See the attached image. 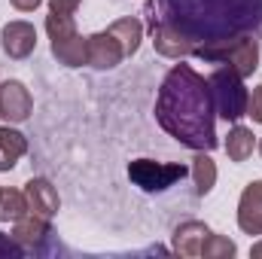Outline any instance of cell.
<instances>
[{
    "instance_id": "cb8c5ba5",
    "label": "cell",
    "mask_w": 262,
    "mask_h": 259,
    "mask_svg": "<svg viewBox=\"0 0 262 259\" xmlns=\"http://www.w3.org/2000/svg\"><path fill=\"white\" fill-rule=\"evenodd\" d=\"M256 149H259V156H262V140H259V143H256Z\"/></svg>"
},
{
    "instance_id": "ac0fdd59",
    "label": "cell",
    "mask_w": 262,
    "mask_h": 259,
    "mask_svg": "<svg viewBox=\"0 0 262 259\" xmlns=\"http://www.w3.org/2000/svg\"><path fill=\"white\" fill-rule=\"evenodd\" d=\"M28 213L25 189H0V223H15Z\"/></svg>"
},
{
    "instance_id": "277c9868",
    "label": "cell",
    "mask_w": 262,
    "mask_h": 259,
    "mask_svg": "<svg viewBox=\"0 0 262 259\" xmlns=\"http://www.w3.org/2000/svg\"><path fill=\"white\" fill-rule=\"evenodd\" d=\"M192 58L204 61V64H226L238 76L247 79L259 67V37L247 34V37H235V40H226V43H213V46L198 49Z\"/></svg>"
},
{
    "instance_id": "d6986e66",
    "label": "cell",
    "mask_w": 262,
    "mask_h": 259,
    "mask_svg": "<svg viewBox=\"0 0 262 259\" xmlns=\"http://www.w3.org/2000/svg\"><path fill=\"white\" fill-rule=\"evenodd\" d=\"M238 253V244L229 241L226 235H207L204 238V247H201V259H232Z\"/></svg>"
},
{
    "instance_id": "9a60e30c",
    "label": "cell",
    "mask_w": 262,
    "mask_h": 259,
    "mask_svg": "<svg viewBox=\"0 0 262 259\" xmlns=\"http://www.w3.org/2000/svg\"><path fill=\"white\" fill-rule=\"evenodd\" d=\"M253 149H256V134H253V128L235 122V125L229 128V137H226V156H229L235 165H241V162H247V159L253 156Z\"/></svg>"
},
{
    "instance_id": "2e32d148",
    "label": "cell",
    "mask_w": 262,
    "mask_h": 259,
    "mask_svg": "<svg viewBox=\"0 0 262 259\" xmlns=\"http://www.w3.org/2000/svg\"><path fill=\"white\" fill-rule=\"evenodd\" d=\"M189 174L195 180V195H210V189L216 186V162L210 159V153L198 149L195 156H192Z\"/></svg>"
},
{
    "instance_id": "8992f818",
    "label": "cell",
    "mask_w": 262,
    "mask_h": 259,
    "mask_svg": "<svg viewBox=\"0 0 262 259\" xmlns=\"http://www.w3.org/2000/svg\"><path fill=\"white\" fill-rule=\"evenodd\" d=\"M189 174V168L183 162H156V159H134L128 165V180L140 192H168L171 186H177L183 177Z\"/></svg>"
},
{
    "instance_id": "9c48e42d",
    "label": "cell",
    "mask_w": 262,
    "mask_h": 259,
    "mask_svg": "<svg viewBox=\"0 0 262 259\" xmlns=\"http://www.w3.org/2000/svg\"><path fill=\"white\" fill-rule=\"evenodd\" d=\"M31 113H34V98H31L28 85L21 79L0 82V119L15 125V122L31 119Z\"/></svg>"
},
{
    "instance_id": "30bf717a",
    "label": "cell",
    "mask_w": 262,
    "mask_h": 259,
    "mask_svg": "<svg viewBox=\"0 0 262 259\" xmlns=\"http://www.w3.org/2000/svg\"><path fill=\"white\" fill-rule=\"evenodd\" d=\"M0 46L6 52V58L12 61H25L34 55L37 49V28L25 18H15V21H6L3 31H0Z\"/></svg>"
},
{
    "instance_id": "603a6c76",
    "label": "cell",
    "mask_w": 262,
    "mask_h": 259,
    "mask_svg": "<svg viewBox=\"0 0 262 259\" xmlns=\"http://www.w3.org/2000/svg\"><path fill=\"white\" fill-rule=\"evenodd\" d=\"M250 256H253V259H262V241H259V244H253V247H250Z\"/></svg>"
},
{
    "instance_id": "ba28073f",
    "label": "cell",
    "mask_w": 262,
    "mask_h": 259,
    "mask_svg": "<svg viewBox=\"0 0 262 259\" xmlns=\"http://www.w3.org/2000/svg\"><path fill=\"white\" fill-rule=\"evenodd\" d=\"M85 55H89V67H95V70H113V67H119L128 58L119 37L110 28L85 37Z\"/></svg>"
},
{
    "instance_id": "8fae6325",
    "label": "cell",
    "mask_w": 262,
    "mask_h": 259,
    "mask_svg": "<svg viewBox=\"0 0 262 259\" xmlns=\"http://www.w3.org/2000/svg\"><path fill=\"white\" fill-rule=\"evenodd\" d=\"M238 229L244 235H262V180H250L238 198Z\"/></svg>"
},
{
    "instance_id": "7402d4cb",
    "label": "cell",
    "mask_w": 262,
    "mask_h": 259,
    "mask_svg": "<svg viewBox=\"0 0 262 259\" xmlns=\"http://www.w3.org/2000/svg\"><path fill=\"white\" fill-rule=\"evenodd\" d=\"M9 3H12V6H15L18 12H34V9H37V6H40L43 0H9Z\"/></svg>"
},
{
    "instance_id": "ffe728a7",
    "label": "cell",
    "mask_w": 262,
    "mask_h": 259,
    "mask_svg": "<svg viewBox=\"0 0 262 259\" xmlns=\"http://www.w3.org/2000/svg\"><path fill=\"white\" fill-rule=\"evenodd\" d=\"M18 256H25V247L12 235H3L0 232V259H18Z\"/></svg>"
},
{
    "instance_id": "6da1fadb",
    "label": "cell",
    "mask_w": 262,
    "mask_h": 259,
    "mask_svg": "<svg viewBox=\"0 0 262 259\" xmlns=\"http://www.w3.org/2000/svg\"><path fill=\"white\" fill-rule=\"evenodd\" d=\"M143 15L156 52L174 61L235 37H262V0H146Z\"/></svg>"
},
{
    "instance_id": "3957f363",
    "label": "cell",
    "mask_w": 262,
    "mask_h": 259,
    "mask_svg": "<svg viewBox=\"0 0 262 259\" xmlns=\"http://www.w3.org/2000/svg\"><path fill=\"white\" fill-rule=\"evenodd\" d=\"M82 0H49V15H46V34L52 55L64 67H82L89 64L85 55V37L76 31V9Z\"/></svg>"
},
{
    "instance_id": "52a82bcc",
    "label": "cell",
    "mask_w": 262,
    "mask_h": 259,
    "mask_svg": "<svg viewBox=\"0 0 262 259\" xmlns=\"http://www.w3.org/2000/svg\"><path fill=\"white\" fill-rule=\"evenodd\" d=\"M12 238L25 247V253H34V256H49V253L61 250L55 229H52V220L31 213V210L12 223Z\"/></svg>"
},
{
    "instance_id": "e0dca14e",
    "label": "cell",
    "mask_w": 262,
    "mask_h": 259,
    "mask_svg": "<svg viewBox=\"0 0 262 259\" xmlns=\"http://www.w3.org/2000/svg\"><path fill=\"white\" fill-rule=\"evenodd\" d=\"M110 31L119 37V43H122V49H125L128 58L140 49V40H143V21H140V18H134V15L116 18V21L110 25Z\"/></svg>"
},
{
    "instance_id": "7c38bea8",
    "label": "cell",
    "mask_w": 262,
    "mask_h": 259,
    "mask_svg": "<svg viewBox=\"0 0 262 259\" xmlns=\"http://www.w3.org/2000/svg\"><path fill=\"white\" fill-rule=\"evenodd\" d=\"M25 198H28V210L31 213H40L46 220H52L61 207V198H58V189L46 180V177H31L25 183Z\"/></svg>"
},
{
    "instance_id": "4fadbf2b",
    "label": "cell",
    "mask_w": 262,
    "mask_h": 259,
    "mask_svg": "<svg viewBox=\"0 0 262 259\" xmlns=\"http://www.w3.org/2000/svg\"><path fill=\"white\" fill-rule=\"evenodd\" d=\"M210 235V229L201 223V220H186L174 229V253L186 259H198L201 256V247H204V238Z\"/></svg>"
},
{
    "instance_id": "5bb4252c",
    "label": "cell",
    "mask_w": 262,
    "mask_h": 259,
    "mask_svg": "<svg viewBox=\"0 0 262 259\" xmlns=\"http://www.w3.org/2000/svg\"><path fill=\"white\" fill-rule=\"evenodd\" d=\"M25 153H28V137L6 122L0 128V171H12Z\"/></svg>"
},
{
    "instance_id": "5b68a950",
    "label": "cell",
    "mask_w": 262,
    "mask_h": 259,
    "mask_svg": "<svg viewBox=\"0 0 262 259\" xmlns=\"http://www.w3.org/2000/svg\"><path fill=\"white\" fill-rule=\"evenodd\" d=\"M210 95H213V107H216V116L226 119V122H238L241 116H247V98L250 92L244 89V76H238L232 67L220 64L210 76Z\"/></svg>"
},
{
    "instance_id": "7a4b0ae2",
    "label": "cell",
    "mask_w": 262,
    "mask_h": 259,
    "mask_svg": "<svg viewBox=\"0 0 262 259\" xmlns=\"http://www.w3.org/2000/svg\"><path fill=\"white\" fill-rule=\"evenodd\" d=\"M156 122L192 153H210L220 146L210 82L192 64L180 61L165 73L156 95Z\"/></svg>"
},
{
    "instance_id": "44dd1931",
    "label": "cell",
    "mask_w": 262,
    "mask_h": 259,
    "mask_svg": "<svg viewBox=\"0 0 262 259\" xmlns=\"http://www.w3.org/2000/svg\"><path fill=\"white\" fill-rule=\"evenodd\" d=\"M247 116H250L256 125H262V82L253 89V95L247 98Z\"/></svg>"
}]
</instances>
